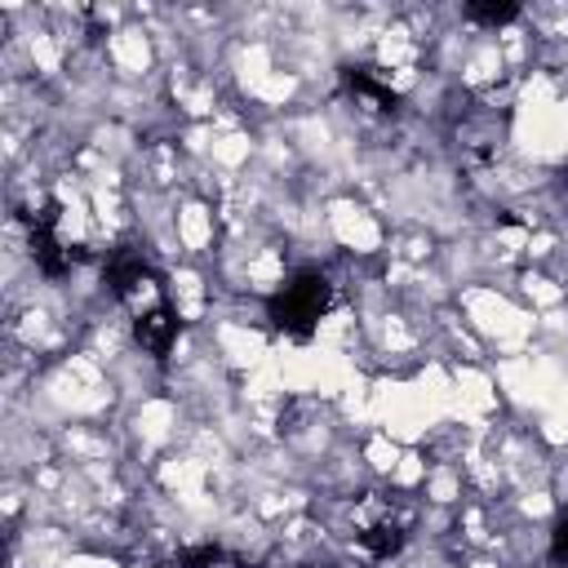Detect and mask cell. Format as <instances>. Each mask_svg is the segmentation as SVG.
Returning <instances> with one entry per match:
<instances>
[{
	"mask_svg": "<svg viewBox=\"0 0 568 568\" xmlns=\"http://www.w3.org/2000/svg\"><path fill=\"white\" fill-rule=\"evenodd\" d=\"M333 306V284L320 275V271H302L293 275L280 293L266 297V320L293 337V342H306L315 333V324L324 320V311Z\"/></svg>",
	"mask_w": 568,
	"mask_h": 568,
	"instance_id": "cell-1",
	"label": "cell"
},
{
	"mask_svg": "<svg viewBox=\"0 0 568 568\" xmlns=\"http://www.w3.org/2000/svg\"><path fill=\"white\" fill-rule=\"evenodd\" d=\"M133 333H138V342H142V351H146V355L164 359V355H169V346H173V337H178V315H173L164 302H155L151 311H142V315H138Z\"/></svg>",
	"mask_w": 568,
	"mask_h": 568,
	"instance_id": "cell-2",
	"label": "cell"
},
{
	"mask_svg": "<svg viewBox=\"0 0 568 568\" xmlns=\"http://www.w3.org/2000/svg\"><path fill=\"white\" fill-rule=\"evenodd\" d=\"M466 18H475V22H493V27H501V22H510V18H519V9H515V4H466Z\"/></svg>",
	"mask_w": 568,
	"mask_h": 568,
	"instance_id": "cell-3",
	"label": "cell"
},
{
	"mask_svg": "<svg viewBox=\"0 0 568 568\" xmlns=\"http://www.w3.org/2000/svg\"><path fill=\"white\" fill-rule=\"evenodd\" d=\"M550 559L555 564H568V510L555 519V528H550Z\"/></svg>",
	"mask_w": 568,
	"mask_h": 568,
	"instance_id": "cell-4",
	"label": "cell"
}]
</instances>
